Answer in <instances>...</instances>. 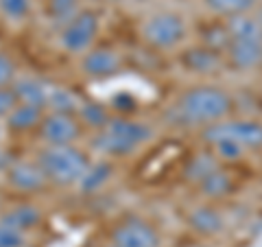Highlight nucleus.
Here are the masks:
<instances>
[{
	"mask_svg": "<svg viewBox=\"0 0 262 247\" xmlns=\"http://www.w3.org/2000/svg\"><path fill=\"white\" fill-rule=\"evenodd\" d=\"M227 33L232 37V42H258L262 44V24L256 20V15L241 13L232 15L225 20Z\"/></svg>",
	"mask_w": 262,
	"mask_h": 247,
	"instance_id": "obj_11",
	"label": "nucleus"
},
{
	"mask_svg": "<svg viewBox=\"0 0 262 247\" xmlns=\"http://www.w3.org/2000/svg\"><path fill=\"white\" fill-rule=\"evenodd\" d=\"M229 188H232V179H229L227 173L219 171V169L214 173H210V175L201 182V191L208 197H223L229 193Z\"/></svg>",
	"mask_w": 262,
	"mask_h": 247,
	"instance_id": "obj_22",
	"label": "nucleus"
},
{
	"mask_svg": "<svg viewBox=\"0 0 262 247\" xmlns=\"http://www.w3.org/2000/svg\"><path fill=\"white\" fill-rule=\"evenodd\" d=\"M256 20L262 24V3H260V7H258V11H256Z\"/></svg>",
	"mask_w": 262,
	"mask_h": 247,
	"instance_id": "obj_32",
	"label": "nucleus"
},
{
	"mask_svg": "<svg viewBox=\"0 0 262 247\" xmlns=\"http://www.w3.org/2000/svg\"><path fill=\"white\" fill-rule=\"evenodd\" d=\"M98 33V15L94 11H79L61 31V46L68 53H85Z\"/></svg>",
	"mask_w": 262,
	"mask_h": 247,
	"instance_id": "obj_6",
	"label": "nucleus"
},
{
	"mask_svg": "<svg viewBox=\"0 0 262 247\" xmlns=\"http://www.w3.org/2000/svg\"><path fill=\"white\" fill-rule=\"evenodd\" d=\"M232 112V96L214 86H196L179 96L175 114L188 125H214Z\"/></svg>",
	"mask_w": 262,
	"mask_h": 247,
	"instance_id": "obj_1",
	"label": "nucleus"
},
{
	"mask_svg": "<svg viewBox=\"0 0 262 247\" xmlns=\"http://www.w3.org/2000/svg\"><path fill=\"white\" fill-rule=\"evenodd\" d=\"M256 3H258V0H256Z\"/></svg>",
	"mask_w": 262,
	"mask_h": 247,
	"instance_id": "obj_34",
	"label": "nucleus"
},
{
	"mask_svg": "<svg viewBox=\"0 0 262 247\" xmlns=\"http://www.w3.org/2000/svg\"><path fill=\"white\" fill-rule=\"evenodd\" d=\"M39 219H42V212H39L37 205H33V203H18V205H13V208H9L7 212H3L0 223L18 230V232H27V230L35 228L39 223Z\"/></svg>",
	"mask_w": 262,
	"mask_h": 247,
	"instance_id": "obj_13",
	"label": "nucleus"
},
{
	"mask_svg": "<svg viewBox=\"0 0 262 247\" xmlns=\"http://www.w3.org/2000/svg\"><path fill=\"white\" fill-rule=\"evenodd\" d=\"M37 164L46 173V179H51L57 186H70L81 182V177L88 173L90 164L83 151L75 149L72 145L51 147L37 153Z\"/></svg>",
	"mask_w": 262,
	"mask_h": 247,
	"instance_id": "obj_2",
	"label": "nucleus"
},
{
	"mask_svg": "<svg viewBox=\"0 0 262 247\" xmlns=\"http://www.w3.org/2000/svg\"><path fill=\"white\" fill-rule=\"evenodd\" d=\"M22 245H24V232H18V230L0 223V247H22Z\"/></svg>",
	"mask_w": 262,
	"mask_h": 247,
	"instance_id": "obj_28",
	"label": "nucleus"
},
{
	"mask_svg": "<svg viewBox=\"0 0 262 247\" xmlns=\"http://www.w3.org/2000/svg\"><path fill=\"white\" fill-rule=\"evenodd\" d=\"M203 44H206V48H210V51H214V53L227 51L229 44H232V37H229L225 24L223 27L214 24L212 29H208L206 33H203Z\"/></svg>",
	"mask_w": 262,
	"mask_h": 247,
	"instance_id": "obj_24",
	"label": "nucleus"
},
{
	"mask_svg": "<svg viewBox=\"0 0 262 247\" xmlns=\"http://www.w3.org/2000/svg\"><path fill=\"white\" fill-rule=\"evenodd\" d=\"M39 122H42V108H35V105L18 103V108L7 116V125L13 131H27L39 125Z\"/></svg>",
	"mask_w": 262,
	"mask_h": 247,
	"instance_id": "obj_16",
	"label": "nucleus"
},
{
	"mask_svg": "<svg viewBox=\"0 0 262 247\" xmlns=\"http://www.w3.org/2000/svg\"><path fill=\"white\" fill-rule=\"evenodd\" d=\"M48 13L57 24H68L79 13L77 0H48Z\"/></svg>",
	"mask_w": 262,
	"mask_h": 247,
	"instance_id": "obj_23",
	"label": "nucleus"
},
{
	"mask_svg": "<svg viewBox=\"0 0 262 247\" xmlns=\"http://www.w3.org/2000/svg\"><path fill=\"white\" fill-rule=\"evenodd\" d=\"M225 53L229 64L238 70H251L262 64V44L258 42H232Z\"/></svg>",
	"mask_w": 262,
	"mask_h": 247,
	"instance_id": "obj_12",
	"label": "nucleus"
},
{
	"mask_svg": "<svg viewBox=\"0 0 262 247\" xmlns=\"http://www.w3.org/2000/svg\"><path fill=\"white\" fill-rule=\"evenodd\" d=\"M182 61L194 72H208L219 64V53L210 51V48H206V46L203 48H190L188 53H184Z\"/></svg>",
	"mask_w": 262,
	"mask_h": 247,
	"instance_id": "obj_18",
	"label": "nucleus"
},
{
	"mask_svg": "<svg viewBox=\"0 0 262 247\" xmlns=\"http://www.w3.org/2000/svg\"><path fill=\"white\" fill-rule=\"evenodd\" d=\"M188 223H190V228L194 230V232L199 234H219L221 228H223V219H221V215L210 208V205H201V208H194L190 212V217H188Z\"/></svg>",
	"mask_w": 262,
	"mask_h": 247,
	"instance_id": "obj_15",
	"label": "nucleus"
},
{
	"mask_svg": "<svg viewBox=\"0 0 262 247\" xmlns=\"http://www.w3.org/2000/svg\"><path fill=\"white\" fill-rule=\"evenodd\" d=\"M114 247H160V234L142 219H127L112 230Z\"/></svg>",
	"mask_w": 262,
	"mask_h": 247,
	"instance_id": "obj_7",
	"label": "nucleus"
},
{
	"mask_svg": "<svg viewBox=\"0 0 262 247\" xmlns=\"http://www.w3.org/2000/svg\"><path fill=\"white\" fill-rule=\"evenodd\" d=\"M212 147L216 149L219 158H223V160H236V158H241L245 151V147H241L238 142H232V140H219V142H214Z\"/></svg>",
	"mask_w": 262,
	"mask_h": 247,
	"instance_id": "obj_27",
	"label": "nucleus"
},
{
	"mask_svg": "<svg viewBox=\"0 0 262 247\" xmlns=\"http://www.w3.org/2000/svg\"><path fill=\"white\" fill-rule=\"evenodd\" d=\"M112 173H114V169H112L110 162H98L96 167H90L88 173L81 177V182H79L81 184V191H85V193L98 191V188H101L112 177Z\"/></svg>",
	"mask_w": 262,
	"mask_h": 247,
	"instance_id": "obj_20",
	"label": "nucleus"
},
{
	"mask_svg": "<svg viewBox=\"0 0 262 247\" xmlns=\"http://www.w3.org/2000/svg\"><path fill=\"white\" fill-rule=\"evenodd\" d=\"M203 3H206V7L212 13L232 18V15L249 13L253 5H256V0H203Z\"/></svg>",
	"mask_w": 262,
	"mask_h": 247,
	"instance_id": "obj_19",
	"label": "nucleus"
},
{
	"mask_svg": "<svg viewBox=\"0 0 262 247\" xmlns=\"http://www.w3.org/2000/svg\"><path fill=\"white\" fill-rule=\"evenodd\" d=\"M39 136L46 140V145L51 147H61V145H70L75 142L79 136V125L75 118L68 114H48L46 118L39 122Z\"/></svg>",
	"mask_w": 262,
	"mask_h": 247,
	"instance_id": "obj_8",
	"label": "nucleus"
},
{
	"mask_svg": "<svg viewBox=\"0 0 262 247\" xmlns=\"http://www.w3.org/2000/svg\"><path fill=\"white\" fill-rule=\"evenodd\" d=\"M15 75V66L7 55L0 53V88H7Z\"/></svg>",
	"mask_w": 262,
	"mask_h": 247,
	"instance_id": "obj_30",
	"label": "nucleus"
},
{
	"mask_svg": "<svg viewBox=\"0 0 262 247\" xmlns=\"http://www.w3.org/2000/svg\"><path fill=\"white\" fill-rule=\"evenodd\" d=\"M46 108H51L55 114H68L72 116V112L81 110L79 98L66 88L48 86V98H46Z\"/></svg>",
	"mask_w": 262,
	"mask_h": 247,
	"instance_id": "obj_17",
	"label": "nucleus"
},
{
	"mask_svg": "<svg viewBox=\"0 0 262 247\" xmlns=\"http://www.w3.org/2000/svg\"><path fill=\"white\" fill-rule=\"evenodd\" d=\"M219 169V164L214 160V155L210 153H203V155H196V158H192L190 162H188L186 167V175L188 179H194V182H203L210 173H214Z\"/></svg>",
	"mask_w": 262,
	"mask_h": 247,
	"instance_id": "obj_21",
	"label": "nucleus"
},
{
	"mask_svg": "<svg viewBox=\"0 0 262 247\" xmlns=\"http://www.w3.org/2000/svg\"><path fill=\"white\" fill-rule=\"evenodd\" d=\"M112 247H114V245H112Z\"/></svg>",
	"mask_w": 262,
	"mask_h": 247,
	"instance_id": "obj_35",
	"label": "nucleus"
},
{
	"mask_svg": "<svg viewBox=\"0 0 262 247\" xmlns=\"http://www.w3.org/2000/svg\"><path fill=\"white\" fill-rule=\"evenodd\" d=\"M11 164H13V162H11V155L0 149V169H9Z\"/></svg>",
	"mask_w": 262,
	"mask_h": 247,
	"instance_id": "obj_31",
	"label": "nucleus"
},
{
	"mask_svg": "<svg viewBox=\"0 0 262 247\" xmlns=\"http://www.w3.org/2000/svg\"><path fill=\"white\" fill-rule=\"evenodd\" d=\"M79 112H81V118H83L88 125H92V127L103 129L110 122L107 112H105L103 105H98V103H83Z\"/></svg>",
	"mask_w": 262,
	"mask_h": 247,
	"instance_id": "obj_25",
	"label": "nucleus"
},
{
	"mask_svg": "<svg viewBox=\"0 0 262 247\" xmlns=\"http://www.w3.org/2000/svg\"><path fill=\"white\" fill-rule=\"evenodd\" d=\"M0 11L7 18L20 20L31 11V0H0Z\"/></svg>",
	"mask_w": 262,
	"mask_h": 247,
	"instance_id": "obj_26",
	"label": "nucleus"
},
{
	"mask_svg": "<svg viewBox=\"0 0 262 247\" xmlns=\"http://www.w3.org/2000/svg\"><path fill=\"white\" fill-rule=\"evenodd\" d=\"M194 247H206V245H194Z\"/></svg>",
	"mask_w": 262,
	"mask_h": 247,
	"instance_id": "obj_33",
	"label": "nucleus"
},
{
	"mask_svg": "<svg viewBox=\"0 0 262 247\" xmlns=\"http://www.w3.org/2000/svg\"><path fill=\"white\" fill-rule=\"evenodd\" d=\"M142 37L149 46L160 48V51H168V48H175L177 44L184 42L186 22L182 15L170 11L155 13L142 24Z\"/></svg>",
	"mask_w": 262,
	"mask_h": 247,
	"instance_id": "obj_4",
	"label": "nucleus"
},
{
	"mask_svg": "<svg viewBox=\"0 0 262 247\" xmlns=\"http://www.w3.org/2000/svg\"><path fill=\"white\" fill-rule=\"evenodd\" d=\"M7 182L15 191L33 193V191H39L46 184V173L37 162H13L7 169Z\"/></svg>",
	"mask_w": 262,
	"mask_h": 247,
	"instance_id": "obj_9",
	"label": "nucleus"
},
{
	"mask_svg": "<svg viewBox=\"0 0 262 247\" xmlns=\"http://www.w3.org/2000/svg\"><path fill=\"white\" fill-rule=\"evenodd\" d=\"M13 92L18 96V103L24 105H35V108H46V98H48V86L42 84L37 79H18L13 84Z\"/></svg>",
	"mask_w": 262,
	"mask_h": 247,
	"instance_id": "obj_14",
	"label": "nucleus"
},
{
	"mask_svg": "<svg viewBox=\"0 0 262 247\" xmlns=\"http://www.w3.org/2000/svg\"><path fill=\"white\" fill-rule=\"evenodd\" d=\"M203 140L210 145L219 140H232L245 149L262 147V122L258 120H219L203 129Z\"/></svg>",
	"mask_w": 262,
	"mask_h": 247,
	"instance_id": "obj_5",
	"label": "nucleus"
},
{
	"mask_svg": "<svg viewBox=\"0 0 262 247\" xmlns=\"http://www.w3.org/2000/svg\"><path fill=\"white\" fill-rule=\"evenodd\" d=\"M18 108V96L13 90L0 88V116H9V114Z\"/></svg>",
	"mask_w": 262,
	"mask_h": 247,
	"instance_id": "obj_29",
	"label": "nucleus"
},
{
	"mask_svg": "<svg viewBox=\"0 0 262 247\" xmlns=\"http://www.w3.org/2000/svg\"><path fill=\"white\" fill-rule=\"evenodd\" d=\"M151 138H153V129L144 125V122L131 118H110L107 125L98 131V136L92 140V145L94 149L107 155H127Z\"/></svg>",
	"mask_w": 262,
	"mask_h": 247,
	"instance_id": "obj_3",
	"label": "nucleus"
},
{
	"mask_svg": "<svg viewBox=\"0 0 262 247\" xmlns=\"http://www.w3.org/2000/svg\"><path fill=\"white\" fill-rule=\"evenodd\" d=\"M120 55L112 48H94L83 55L81 68L90 77H110L120 70Z\"/></svg>",
	"mask_w": 262,
	"mask_h": 247,
	"instance_id": "obj_10",
	"label": "nucleus"
}]
</instances>
